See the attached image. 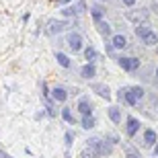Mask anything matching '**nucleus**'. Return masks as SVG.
Masks as SVG:
<instances>
[{"instance_id":"nucleus-12","label":"nucleus","mask_w":158,"mask_h":158,"mask_svg":"<svg viewBox=\"0 0 158 158\" xmlns=\"http://www.w3.org/2000/svg\"><path fill=\"white\" fill-rule=\"evenodd\" d=\"M148 33H152V27L148 23H138L135 25V37H138V39H144Z\"/></svg>"},{"instance_id":"nucleus-3","label":"nucleus","mask_w":158,"mask_h":158,"mask_svg":"<svg viewBox=\"0 0 158 158\" xmlns=\"http://www.w3.org/2000/svg\"><path fill=\"white\" fill-rule=\"evenodd\" d=\"M66 45L72 49V53H78L82 49V35L78 33V31L68 33V37H66Z\"/></svg>"},{"instance_id":"nucleus-7","label":"nucleus","mask_w":158,"mask_h":158,"mask_svg":"<svg viewBox=\"0 0 158 158\" xmlns=\"http://www.w3.org/2000/svg\"><path fill=\"white\" fill-rule=\"evenodd\" d=\"M97 29H99V33H101V37H103V39H109V41H111L113 31H111V25L107 23V21H101V23H97Z\"/></svg>"},{"instance_id":"nucleus-1","label":"nucleus","mask_w":158,"mask_h":158,"mask_svg":"<svg viewBox=\"0 0 158 158\" xmlns=\"http://www.w3.org/2000/svg\"><path fill=\"white\" fill-rule=\"evenodd\" d=\"M144 88L142 86H127V88H123V90H119V101H121V97H123V101L127 103L129 107H135L138 105V101H142L144 99Z\"/></svg>"},{"instance_id":"nucleus-8","label":"nucleus","mask_w":158,"mask_h":158,"mask_svg":"<svg viewBox=\"0 0 158 158\" xmlns=\"http://www.w3.org/2000/svg\"><path fill=\"white\" fill-rule=\"evenodd\" d=\"M78 111H80L82 115H93V103H90L86 97H82V99L78 101Z\"/></svg>"},{"instance_id":"nucleus-20","label":"nucleus","mask_w":158,"mask_h":158,"mask_svg":"<svg viewBox=\"0 0 158 158\" xmlns=\"http://www.w3.org/2000/svg\"><path fill=\"white\" fill-rule=\"evenodd\" d=\"M142 41H144V45H148V47H154V45L158 43V35H156V33L152 31V33H148V35L144 37Z\"/></svg>"},{"instance_id":"nucleus-19","label":"nucleus","mask_w":158,"mask_h":158,"mask_svg":"<svg viewBox=\"0 0 158 158\" xmlns=\"http://www.w3.org/2000/svg\"><path fill=\"white\" fill-rule=\"evenodd\" d=\"M123 150H125V158H140V152L127 142H123Z\"/></svg>"},{"instance_id":"nucleus-13","label":"nucleus","mask_w":158,"mask_h":158,"mask_svg":"<svg viewBox=\"0 0 158 158\" xmlns=\"http://www.w3.org/2000/svg\"><path fill=\"white\" fill-rule=\"evenodd\" d=\"M111 45L115 47V49H123V47H127V37L121 35V33L113 35V37H111Z\"/></svg>"},{"instance_id":"nucleus-15","label":"nucleus","mask_w":158,"mask_h":158,"mask_svg":"<svg viewBox=\"0 0 158 158\" xmlns=\"http://www.w3.org/2000/svg\"><path fill=\"white\" fill-rule=\"evenodd\" d=\"M56 62H58L62 68H70L72 66V60L66 56V53H62V52H56Z\"/></svg>"},{"instance_id":"nucleus-17","label":"nucleus","mask_w":158,"mask_h":158,"mask_svg":"<svg viewBox=\"0 0 158 158\" xmlns=\"http://www.w3.org/2000/svg\"><path fill=\"white\" fill-rule=\"evenodd\" d=\"M109 119H111L113 123H119L121 121V109L115 107V105H111L109 107Z\"/></svg>"},{"instance_id":"nucleus-32","label":"nucleus","mask_w":158,"mask_h":158,"mask_svg":"<svg viewBox=\"0 0 158 158\" xmlns=\"http://www.w3.org/2000/svg\"><path fill=\"white\" fill-rule=\"evenodd\" d=\"M101 2H107V0H101Z\"/></svg>"},{"instance_id":"nucleus-29","label":"nucleus","mask_w":158,"mask_h":158,"mask_svg":"<svg viewBox=\"0 0 158 158\" xmlns=\"http://www.w3.org/2000/svg\"><path fill=\"white\" fill-rule=\"evenodd\" d=\"M154 156L158 158V144H156V146H154Z\"/></svg>"},{"instance_id":"nucleus-27","label":"nucleus","mask_w":158,"mask_h":158,"mask_svg":"<svg viewBox=\"0 0 158 158\" xmlns=\"http://www.w3.org/2000/svg\"><path fill=\"white\" fill-rule=\"evenodd\" d=\"M76 8H78V12H84V8H86V4H84V2H78V6H76Z\"/></svg>"},{"instance_id":"nucleus-21","label":"nucleus","mask_w":158,"mask_h":158,"mask_svg":"<svg viewBox=\"0 0 158 158\" xmlns=\"http://www.w3.org/2000/svg\"><path fill=\"white\" fill-rule=\"evenodd\" d=\"M94 58H97V49H94L93 45H88L86 49H84V60H86V62H94Z\"/></svg>"},{"instance_id":"nucleus-26","label":"nucleus","mask_w":158,"mask_h":158,"mask_svg":"<svg viewBox=\"0 0 158 158\" xmlns=\"http://www.w3.org/2000/svg\"><path fill=\"white\" fill-rule=\"evenodd\" d=\"M123 2V6H127V8H131V6L135 4V2H138V0H121Z\"/></svg>"},{"instance_id":"nucleus-31","label":"nucleus","mask_w":158,"mask_h":158,"mask_svg":"<svg viewBox=\"0 0 158 158\" xmlns=\"http://www.w3.org/2000/svg\"><path fill=\"white\" fill-rule=\"evenodd\" d=\"M156 53H158V45H156Z\"/></svg>"},{"instance_id":"nucleus-14","label":"nucleus","mask_w":158,"mask_h":158,"mask_svg":"<svg viewBox=\"0 0 158 158\" xmlns=\"http://www.w3.org/2000/svg\"><path fill=\"white\" fill-rule=\"evenodd\" d=\"M90 15H93V21L94 23H101V21H105V10L101 8V6H90Z\"/></svg>"},{"instance_id":"nucleus-2","label":"nucleus","mask_w":158,"mask_h":158,"mask_svg":"<svg viewBox=\"0 0 158 158\" xmlns=\"http://www.w3.org/2000/svg\"><path fill=\"white\" fill-rule=\"evenodd\" d=\"M86 150L93 154V158H101V156H105V154H111V146L107 142L99 140V138H90Z\"/></svg>"},{"instance_id":"nucleus-23","label":"nucleus","mask_w":158,"mask_h":158,"mask_svg":"<svg viewBox=\"0 0 158 158\" xmlns=\"http://www.w3.org/2000/svg\"><path fill=\"white\" fill-rule=\"evenodd\" d=\"M62 117H64V121L72 123V125H74V121H76V119H74V115H72V111L68 109V107H64V109H62Z\"/></svg>"},{"instance_id":"nucleus-22","label":"nucleus","mask_w":158,"mask_h":158,"mask_svg":"<svg viewBox=\"0 0 158 158\" xmlns=\"http://www.w3.org/2000/svg\"><path fill=\"white\" fill-rule=\"evenodd\" d=\"M82 127L84 129H93L94 127V117L93 115H82Z\"/></svg>"},{"instance_id":"nucleus-6","label":"nucleus","mask_w":158,"mask_h":158,"mask_svg":"<svg viewBox=\"0 0 158 158\" xmlns=\"http://www.w3.org/2000/svg\"><path fill=\"white\" fill-rule=\"evenodd\" d=\"M94 74H97V66H94V62H86V64L80 68V76L86 78V80L94 78Z\"/></svg>"},{"instance_id":"nucleus-28","label":"nucleus","mask_w":158,"mask_h":158,"mask_svg":"<svg viewBox=\"0 0 158 158\" xmlns=\"http://www.w3.org/2000/svg\"><path fill=\"white\" fill-rule=\"evenodd\" d=\"M68 2H72V0H56V6H62V4H68Z\"/></svg>"},{"instance_id":"nucleus-5","label":"nucleus","mask_w":158,"mask_h":158,"mask_svg":"<svg viewBox=\"0 0 158 158\" xmlns=\"http://www.w3.org/2000/svg\"><path fill=\"white\" fill-rule=\"evenodd\" d=\"M90 88H93L94 93L99 94V97H103L105 101L111 99V90H109V86L107 84H101V82H94V84H90Z\"/></svg>"},{"instance_id":"nucleus-25","label":"nucleus","mask_w":158,"mask_h":158,"mask_svg":"<svg viewBox=\"0 0 158 158\" xmlns=\"http://www.w3.org/2000/svg\"><path fill=\"white\" fill-rule=\"evenodd\" d=\"M72 140H74V134H72V131H66V144H68V146L72 144Z\"/></svg>"},{"instance_id":"nucleus-10","label":"nucleus","mask_w":158,"mask_h":158,"mask_svg":"<svg viewBox=\"0 0 158 158\" xmlns=\"http://www.w3.org/2000/svg\"><path fill=\"white\" fill-rule=\"evenodd\" d=\"M52 99L58 101V103H66V99H68V90L62 88V86H56L52 90Z\"/></svg>"},{"instance_id":"nucleus-4","label":"nucleus","mask_w":158,"mask_h":158,"mask_svg":"<svg viewBox=\"0 0 158 158\" xmlns=\"http://www.w3.org/2000/svg\"><path fill=\"white\" fill-rule=\"evenodd\" d=\"M117 64L121 66L125 72H135L138 68H140V60H138V58H127V56H121V58H117Z\"/></svg>"},{"instance_id":"nucleus-11","label":"nucleus","mask_w":158,"mask_h":158,"mask_svg":"<svg viewBox=\"0 0 158 158\" xmlns=\"http://www.w3.org/2000/svg\"><path fill=\"white\" fill-rule=\"evenodd\" d=\"M138 129H140V121L135 117H127V138H134L135 134H138Z\"/></svg>"},{"instance_id":"nucleus-30","label":"nucleus","mask_w":158,"mask_h":158,"mask_svg":"<svg viewBox=\"0 0 158 158\" xmlns=\"http://www.w3.org/2000/svg\"><path fill=\"white\" fill-rule=\"evenodd\" d=\"M156 80H158V68H156Z\"/></svg>"},{"instance_id":"nucleus-24","label":"nucleus","mask_w":158,"mask_h":158,"mask_svg":"<svg viewBox=\"0 0 158 158\" xmlns=\"http://www.w3.org/2000/svg\"><path fill=\"white\" fill-rule=\"evenodd\" d=\"M62 15H64V17H72V19H74L78 15V8H76V6H66L64 10H62Z\"/></svg>"},{"instance_id":"nucleus-9","label":"nucleus","mask_w":158,"mask_h":158,"mask_svg":"<svg viewBox=\"0 0 158 158\" xmlns=\"http://www.w3.org/2000/svg\"><path fill=\"white\" fill-rule=\"evenodd\" d=\"M66 27H68L66 21H49V29H47V31H49L52 35H58V33H62Z\"/></svg>"},{"instance_id":"nucleus-18","label":"nucleus","mask_w":158,"mask_h":158,"mask_svg":"<svg viewBox=\"0 0 158 158\" xmlns=\"http://www.w3.org/2000/svg\"><path fill=\"white\" fill-rule=\"evenodd\" d=\"M127 19H129V21H142V23H146V19H148V10H140V12H127Z\"/></svg>"},{"instance_id":"nucleus-16","label":"nucleus","mask_w":158,"mask_h":158,"mask_svg":"<svg viewBox=\"0 0 158 158\" xmlns=\"http://www.w3.org/2000/svg\"><path fill=\"white\" fill-rule=\"evenodd\" d=\"M144 144L146 146H156V131L154 129H146L144 131Z\"/></svg>"}]
</instances>
